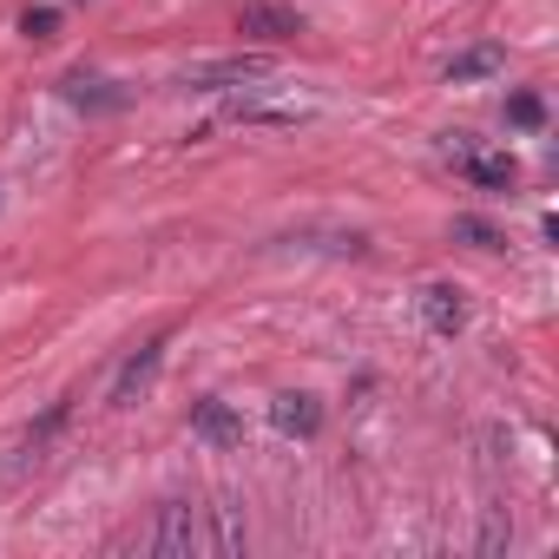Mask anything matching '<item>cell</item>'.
<instances>
[{"instance_id": "cell-4", "label": "cell", "mask_w": 559, "mask_h": 559, "mask_svg": "<svg viewBox=\"0 0 559 559\" xmlns=\"http://www.w3.org/2000/svg\"><path fill=\"white\" fill-rule=\"evenodd\" d=\"M270 428L290 435V441H317V435H323V402L304 395V389H297V395H276V402H270Z\"/></svg>"}, {"instance_id": "cell-6", "label": "cell", "mask_w": 559, "mask_h": 559, "mask_svg": "<svg viewBox=\"0 0 559 559\" xmlns=\"http://www.w3.org/2000/svg\"><path fill=\"white\" fill-rule=\"evenodd\" d=\"M415 310H421V323H428L435 336H461V323H467V304H461L454 284H421Z\"/></svg>"}, {"instance_id": "cell-1", "label": "cell", "mask_w": 559, "mask_h": 559, "mask_svg": "<svg viewBox=\"0 0 559 559\" xmlns=\"http://www.w3.org/2000/svg\"><path fill=\"white\" fill-rule=\"evenodd\" d=\"M250 546V526L237 507H158L152 533H145V552H165V559H191V552H243Z\"/></svg>"}, {"instance_id": "cell-7", "label": "cell", "mask_w": 559, "mask_h": 559, "mask_svg": "<svg viewBox=\"0 0 559 559\" xmlns=\"http://www.w3.org/2000/svg\"><path fill=\"white\" fill-rule=\"evenodd\" d=\"M270 67L257 60V53H237V60H211V67H191V86L198 93H230V86H250V80H263Z\"/></svg>"}, {"instance_id": "cell-5", "label": "cell", "mask_w": 559, "mask_h": 559, "mask_svg": "<svg viewBox=\"0 0 559 559\" xmlns=\"http://www.w3.org/2000/svg\"><path fill=\"white\" fill-rule=\"evenodd\" d=\"M191 435L211 441V448H237L243 441V415L224 395H204V402H191Z\"/></svg>"}, {"instance_id": "cell-2", "label": "cell", "mask_w": 559, "mask_h": 559, "mask_svg": "<svg viewBox=\"0 0 559 559\" xmlns=\"http://www.w3.org/2000/svg\"><path fill=\"white\" fill-rule=\"evenodd\" d=\"M441 158H448L474 191H513V185H520V165H513L507 152H487L474 132H448V139H441Z\"/></svg>"}, {"instance_id": "cell-14", "label": "cell", "mask_w": 559, "mask_h": 559, "mask_svg": "<svg viewBox=\"0 0 559 559\" xmlns=\"http://www.w3.org/2000/svg\"><path fill=\"white\" fill-rule=\"evenodd\" d=\"M53 27H60V8H27L21 14V34L27 40H53Z\"/></svg>"}, {"instance_id": "cell-13", "label": "cell", "mask_w": 559, "mask_h": 559, "mask_svg": "<svg viewBox=\"0 0 559 559\" xmlns=\"http://www.w3.org/2000/svg\"><path fill=\"white\" fill-rule=\"evenodd\" d=\"M60 421H67V402H53V408H47V415H40L34 428H27V454H40V448H47V441L60 435Z\"/></svg>"}, {"instance_id": "cell-9", "label": "cell", "mask_w": 559, "mask_h": 559, "mask_svg": "<svg viewBox=\"0 0 559 559\" xmlns=\"http://www.w3.org/2000/svg\"><path fill=\"white\" fill-rule=\"evenodd\" d=\"M507 67V47H493V40H480V47H467V53H454L448 67H441V80L448 86H474V80H493Z\"/></svg>"}, {"instance_id": "cell-3", "label": "cell", "mask_w": 559, "mask_h": 559, "mask_svg": "<svg viewBox=\"0 0 559 559\" xmlns=\"http://www.w3.org/2000/svg\"><path fill=\"white\" fill-rule=\"evenodd\" d=\"M237 34L297 40V34H304V14H297V8H276V0H243V8H237Z\"/></svg>"}, {"instance_id": "cell-15", "label": "cell", "mask_w": 559, "mask_h": 559, "mask_svg": "<svg viewBox=\"0 0 559 559\" xmlns=\"http://www.w3.org/2000/svg\"><path fill=\"white\" fill-rule=\"evenodd\" d=\"M507 119H513V126H539V119H546V106H539L533 93H513V99H507Z\"/></svg>"}, {"instance_id": "cell-10", "label": "cell", "mask_w": 559, "mask_h": 559, "mask_svg": "<svg viewBox=\"0 0 559 559\" xmlns=\"http://www.w3.org/2000/svg\"><path fill=\"white\" fill-rule=\"evenodd\" d=\"M304 112L297 106H257V99H230L217 112V126H297Z\"/></svg>"}, {"instance_id": "cell-12", "label": "cell", "mask_w": 559, "mask_h": 559, "mask_svg": "<svg viewBox=\"0 0 559 559\" xmlns=\"http://www.w3.org/2000/svg\"><path fill=\"white\" fill-rule=\"evenodd\" d=\"M454 237H467L474 250H500V243H507V237H500L493 224H480V217H454Z\"/></svg>"}, {"instance_id": "cell-8", "label": "cell", "mask_w": 559, "mask_h": 559, "mask_svg": "<svg viewBox=\"0 0 559 559\" xmlns=\"http://www.w3.org/2000/svg\"><path fill=\"white\" fill-rule=\"evenodd\" d=\"M158 362H165V336H152V343H139V349L126 356V369L112 376V402L126 408V402H132V395H139V389H145V382L158 376Z\"/></svg>"}, {"instance_id": "cell-11", "label": "cell", "mask_w": 559, "mask_h": 559, "mask_svg": "<svg viewBox=\"0 0 559 559\" xmlns=\"http://www.w3.org/2000/svg\"><path fill=\"white\" fill-rule=\"evenodd\" d=\"M112 80H86V73H73L67 80V99L73 106H126V93H106Z\"/></svg>"}]
</instances>
